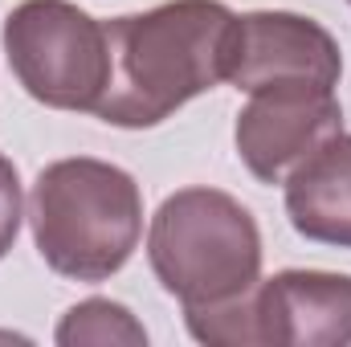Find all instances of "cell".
Masks as SVG:
<instances>
[{
    "label": "cell",
    "instance_id": "cell-6",
    "mask_svg": "<svg viewBox=\"0 0 351 347\" xmlns=\"http://www.w3.org/2000/svg\"><path fill=\"white\" fill-rule=\"evenodd\" d=\"M339 131L343 106L335 90L315 82H278L250 94L237 115L233 143L254 180L286 184V176Z\"/></svg>",
    "mask_w": 351,
    "mask_h": 347
},
{
    "label": "cell",
    "instance_id": "cell-2",
    "mask_svg": "<svg viewBox=\"0 0 351 347\" xmlns=\"http://www.w3.org/2000/svg\"><path fill=\"white\" fill-rule=\"evenodd\" d=\"M29 225L45 265L74 282L114 278L143 237V192L119 164L74 156L33 180Z\"/></svg>",
    "mask_w": 351,
    "mask_h": 347
},
{
    "label": "cell",
    "instance_id": "cell-4",
    "mask_svg": "<svg viewBox=\"0 0 351 347\" xmlns=\"http://www.w3.org/2000/svg\"><path fill=\"white\" fill-rule=\"evenodd\" d=\"M184 323L208 347H348L351 274L282 270L229 302L184 311Z\"/></svg>",
    "mask_w": 351,
    "mask_h": 347
},
{
    "label": "cell",
    "instance_id": "cell-3",
    "mask_svg": "<svg viewBox=\"0 0 351 347\" xmlns=\"http://www.w3.org/2000/svg\"><path fill=\"white\" fill-rule=\"evenodd\" d=\"M147 261L184 311L217 307L262 278V233L237 196L221 188H180L152 217Z\"/></svg>",
    "mask_w": 351,
    "mask_h": 347
},
{
    "label": "cell",
    "instance_id": "cell-9",
    "mask_svg": "<svg viewBox=\"0 0 351 347\" xmlns=\"http://www.w3.org/2000/svg\"><path fill=\"white\" fill-rule=\"evenodd\" d=\"M53 339L62 347H78V344H131L143 347L147 344V331L143 323L123 307V302H110V298H86L78 307H70L53 331Z\"/></svg>",
    "mask_w": 351,
    "mask_h": 347
},
{
    "label": "cell",
    "instance_id": "cell-11",
    "mask_svg": "<svg viewBox=\"0 0 351 347\" xmlns=\"http://www.w3.org/2000/svg\"><path fill=\"white\" fill-rule=\"evenodd\" d=\"M348 4H351V0H348Z\"/></svg>",
    "mask_w": 351,
    "mask_h": 347
},
{
    "label": "cell",
    "instance_id": "cell-1",
    "mask_svg": "<svg viewBox=\"0 0 351 347\" xmlns=\"http://www.w3.org/2000/svg\"><path fill=\"white\" fill-rule=\"evenodd\" d=\"M237 12L221 0H168L106 21L110 82L98 119L123 131L160 127L229 74Z\"/></svg>",
    "mask_w": 351,
    "mask_h": 347
},
{
    "label": "cell",
    "instance_id": "cell-8",
    "mask_svg": "<svg viewBox=\"0 0 351 347\" xmlns=\"http://www.w3.org/2000/svg\"><path fill=\"white\" fill-rule=\"evenodd\" d=\"M286 217L298 237L351 250V135H331L286 176Z\"/></svg>",
    "mask_w": 351,
    "mask_h": 347
},
{
    "label": "cell",
    "instance_id": "cell-10",
    "mask_svg": "<svg viewBox=\"0 0 351 347\" xmlns=\"http://www.w3.org/2000/svg\"><path fill=\"white\" fill-rule=\"evenodd\" d=\"M21 217H25L21 176H16V164H12V160L0 152V258H8V250L16 246Z\"/></svg>",
    "mask_w": 351,
    "mask_h": 347
},
{
    "label": "cell",
    "instance_id": "cell-7",
    "mask_svg": "<svg viewBox=\"0 0 351 347\" xmlns=\"http://www.w3.org/2000/svg\"><path fill=\"white\" fill-rule=\"evenodd\" d=\"M343 74V53L331 29L302 12L262 8L245 12L233 25V49H229V74L225 82L254 94L278 82H315L335 90Z\"/></svg>",
    "mask_w": 351,
    "mask_h": 347
},
{
    "label": "cell",
    "instance_id": "cell-5",
    "mask_svg": "<svg viewBox=\"0 0 351 347\" xmlns=\"http://www.w3.org/2000/svg\"><path fill=\"white\" fill-rule=\"evenodd\" d=\"M12 78L53 110H98L110 82L106 25L74 0H21L0 29Z\"/></svg>",
    "mask_w": 351,
    "mask_h": 347
}]
</instances>
